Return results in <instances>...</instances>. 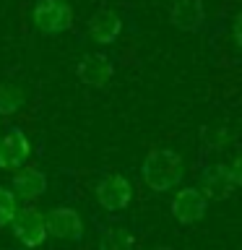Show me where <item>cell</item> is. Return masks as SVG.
I'll use <instances>...</instances> for the list:
<instances>
[{
	"instance_id": "cell-13",
	"label": "cell",
	"mask_w": 242,
	"mask_h": 250,
	"mask_svg": "<svg viewBox=\"0 0 242 250\" xmlns=\"http://www.w3.org/2000/svg\"><path fill=\"white\" fill-rule=\"evenodd\" d=\"M99 250H133V234L120 224H104L99 234Z\"/></svg>"
},
{
	"instance_id": "cell-15",
	"label": "cell",
	"mask_w": 242,
	"mask_h": 250,
	"mask_svg": "<svg viewBox=\"0 0 242 250\" xmlns=\"http://www.w3.org/2000/svg\"><path fill=\"white\" fill-rule=\"evenodd\" d=\"M19 211V203H16V193L8 190V188H0V229L11 224V219Z\"/></svg>"
},
{
	"instance_id": "cell-10",
	"label": "cell",
	"mask_w": 242,
	"mask_h": 250,
	"mask_svg": "<svg viewBox=\"0 0 242 250\" xmlns=\"http://www.w3.org/2000/svg\"><path fill=\"white\" fill-rule=\"evenodd\" d=\"M206 21V8L201 0H175L169 8V23L182 31H198Z\"/></svg>"
},
{
	"instance_id": "cell-11",
	"label": "cell",
	"mask_w": 242,
	"mask_h": 250,
	"mask_svg": "<svg viewBox=\"0 0 242 250\" xmlns=\"http://www.w3.org/2000/svg\"><path fill=\"white\" fill-rule=\"evenodd\" d=\"M122 31V19L115 11H97L89 19V34L99 44H112Z\"/></svg>"
},
{
	"instance_id": "cell-7",
	"label": "cell",
	"mask_w": 242,
	"mask_h": 250,
	"mask_svg": "<svg viewBox=\"0 0 242 250\" xmlns=\"http://www.w3.org/2000/svg\"><path fill=\"white\" fill-rule=\"evenodd\" d=\"M237 185H240L237 162H234L232 167L219 164V167L208 169L206 177H203V195H206V198H214V201H224L237 190Z\"/></svg>"
},
{
	"instance_id": "cell-2",
	"label": "cell",
	"mask_w": 242,
	"mask_h": 250,
	"mask_svg": "<svg viewBox=\"0 0 242 250\" xmlns=\"http://www.w3.org/2000/svg\"><path fill=\"white\" fill-rule=\"evenodd\" d=\"M34 23L44 34H62L73 23V11L65 0H39L34 5Z\"/></svg>"
},
{
	"instance_id": "cell-12",
	"label": "cell",
	"mask_w": 242,
	"mask_h": 250,
	"mask_svg": "<svg viewBox=\"0 0 242 250\" xmlns=\"http://www.w3.org/2000/svg\"><path fill=\"white\" fill-rule=\"evenodd\" d=\"M47 190V177L42 169H34V167H26V169H19L13 177V193L21 195L26 201H34L39 195H44Z\"/></svg>"
},
{
	"instance_id": "cell-14",
	"label": "cell",
	"mask_w": 242,
	"mask_h": 250,
	"mask_svg": "<svg viewBox=\"0 0 242 250\" xmlns=\"http://www.w3.org/2000/svg\"><path fill=\"white\" fill-rule=\"evenodd\" d=\"M23 104V91L13 83H0V115H13Z\"/></svg>"
},
{
	"instance_id": "cell-5",
	"label": "cell",
	"mask_w": 242,
	"mask_h": 250,
	"mask_svg": "<svg viewBox=\"0 0 242 250\" xmlns=\"http://www.w3.org/2000/svg\"><path fill=\"white\" fill-rule=\"evenodd\" d=\"M31 144L21 128H11L0 136V169H21L29 162Z\"/></svg>"
},
{
	"instance_id": "cell-6",
	"label": "cell",
	"mask_w": 242,
	"mask_h": 250,
	"mask_svg": "<svg viewBox=\"0 0 242 250\" xmlns=\"http://www.w3.org/2000/svg\"><path fill=\"white\" fill-rule=\"evenodd\" d=\"M206 206H208V198L201 190H195V188H182V190H177L172 203H169L172 216H175L180 224H195L198 219H203V214H206Z\"/></svg>"
},
{
	"instance_id": "cell-8",
	"label": "cell",
	"mask_w": 242,
	"mask_h": 250,
	"mask_svg": "<svg viewBox=\"0 0 242 250\" xmlns=\"http://www.w3.org/2000/svg\"><path fill=\"white\" fill-rule=\"evenodd\" d=\"M44 227H47V234H55L58 240H81L83 237L81 216L68 206L52 208L50 214L44 216Z\"/></svg>"
},
{
	"instance_id": "cell-4",
	"label": "cell",
	"mask_w": 242,
	"mask_h": 250,
	"mask_svg": "<svg viewBox=\"0 0 242 250\" xmlns=\"http://www.w3.org/2000/svg\"><path fill=\"white\" fill-rule=\"evenodd\" d=\"M11 224H13V234L19 237L23 248H39L47 240L44 216L37 208H19L16 216L11 219Z\"/></svg>"
},
{
	"instance_id": "cell-9",
	"label": "cell",
	"mask_w": 242,
	"mask_h": 250,
	"mask_svg": "<svg viewBox=\"0 0 242 250\" xmlns=\"http://www.w3.org/2000/svg\"><path fill=\"white\" fill-rule=\"evenodd\" d=\"M76 76L81 78V83L99 89V86H104L112 78V62H109L104 52H89L76 65Z\"/></svg>"
},
{
	"instance_id": "cell-3",
	"label": "cell",
	"mask_w": 242,
	"mask_h": 250,
	"mask_svg": "<svg viewBox=\"0 0 242 250\" xmlns=\"http://www.w3.org/2000/svg\"><path fill=\"white\" fill-rule=\"evenodd\" d=\"M133 198V188L128 183V177L122 175H104L97 183V201L99 206L115 214V211H122Z\"/></svg>"
},
{
	"instance_id": "cell-1",
	"label": "cell",
	"mask_w": 242,
	"mask_h": 250,
	"mask_svg": "<svg viewBox=\"0 0 242 250\" xmlns=\"http://www.w3.org/2000/svg\"><path fill=\"white\" fill-rule=\"evenodd\" d=\"M143 183L154 193H164L182 180V156L172 148H154L143 159Z\"/></svg>"
}]
</instances>
